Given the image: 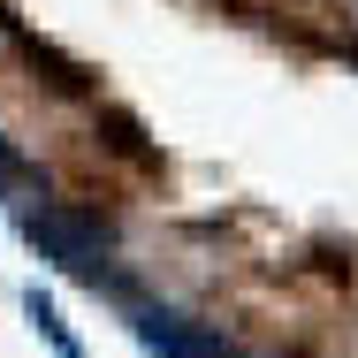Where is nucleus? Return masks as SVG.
I'll use <instances>...</instances> for the list:
<instances>
[{"mask_svg": "<svg viewBox=\"0 0 358 358\" xmlns=\"http://www.w3.org/2000/svg\"><path fill=\"white\" fill-rule=\"evenodd\" d=\"M23 236L38 244V259H54L62 275L76 282H115V267H107V252H115V229L99 214H84V206H62V199H38V206H23Z\"/></svg>", "mask_w": 358, "mask_h": 358, "instance_id": "nucleus-1", "label": "nucleus"}, {"mask_svg": "<svg viewBox=\"0 0 358 358\" xmlns=\"http://www.w3.org/2000/svg\"><path fill=\"white\" fill-rule=\"evenodd\" d=\"M130 320H138V343L160 351V358H236L229 336H214L206 320L176 313V305H130Z\"/></svg>", "mask_w": 358, "mask_h": 358, "instance_id": "nucleus-2", "label": "nucleus"}, {"mask_svg": "<svg viewBox=\"0 0 358 358\" xmlns=\"http://www.w3.org/2000/svg\"><path fill=\"white\" fill-rule=\"evenodd\" d=\"M23 313H31V328H38V336H46V343H54V351H62V358H84V351H76V336H69V328H62V313H54V305H46L38 289L23 297Z\"/></svg>", "mask_w": 358, "mask_h": 358, "instance_id": "nucleus-3", "label": "nucleus"}, {"mask_svg": "<svg viewBox=\"0 0 358 358\" xmlns=\"http://www.w3.org/2000/svg\"><path fill=\"white\" fill-rule=\"evenodd\" d=\"M15 191H23V160H15L8 138H0V199H15Z\"/></svg>", "mask_w": 358, "mask_h": 358, "instance_id": "nucleus-4", "label": "nucleus"}]
</instances>
